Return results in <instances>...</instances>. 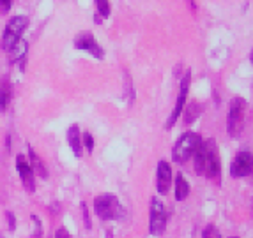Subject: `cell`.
Segmentation results:
<instances>
[{
	"label": "cell",
	"mask_w": 253,
	"mask_h": 238,
	"mask_svg": "<svg viewBox=\"0 0 253 238\" xmlns=\"http://www.w3.org/2000/svg\"><path fill=\"white\" fill-rule=\"evenodd\" d=\"M11 99H13V85L9 79H4L2 85H0V109L5 111L11 104Z\"/></svg>",
	"instance_id": "obj_15"
},
{
	"label": "cell",
	"mask_w": 253,
	"mask_h": 238,
	"mask_svg": "<svg viewBox=\"0 0 253 238\" xmlns=\"http://www.w3.org/2000/svg\"><path fill=\"white\" fill-rule=\"evenodd\" d=\"M27 55H29V42L21 39L16 46H13L9 50V59H11V64H20V69L25 67V60Z\"/></svg>",
	"instance_id": "obj_13"
},
{
	"label": "cell",
	"mask_w": 253,
	"mask_h": 238,
	"mask_svg": "<svg viewBox=\"0 0 253 238\" xmlns=\"http://www.w3.org/2000/svg\"><path fill=\"white\" fill-rule=\"evenodd\" d=\"M68 143H69V148H71L73 154H75L76 157H82V155H84V146H82V133H80V127H78V124H73V126L68 129Z\"/></svg>",
	"instance_id": "obj_12"
},
{
	"label": "cell",
	"mask_w": 253,
	"mask_h": 238,
	"mask_svg": "<svg viewBox=\"0 0 253 238\" xmlns=\"http://www.w3.org/2000/svg\"><path fill=\"white\" fill-rule=\"evenodd\" d=\"M200 111H202V109L199 108V104H197V102H188V104L184 106V109H182V115H184V124H186V126L193 124V122L197 120V117L200 115ZM182 115H181V117H182Z\"/></svg>",
	"instance_id": "obj_17"
},
{
	"label": "cell",
	"mask_w": 253,
	"mask_h": 238,
	"mask_svg": "<svg viewBox=\"0 0 253 238\" xmlns=\"http://www.w3.org/2000/svg\"><path fill=\"white\" fill-rule=\"evenodd\" d=\"M29 159H30L29 164H30V168H32L34 175H39L41 178H46V176H48L46 166H44V163H42L41 157L36 154V150L32 148V146H29Z\"/></svg>",
	"instance_id": "obj_14"
},
{
	"label": "cell",
	"mask_w": 253,
	"mask_h": 238,
	"mask_svg": "<svg viewBox=\"0 0 253 238\" xmlns=\"http://www.w3.org/2000/svg\"><path fill=\"white\" fill-rule=\"evenodd\" d=\"M5 215H7L9 230L14 231V230H16V217H14V213H13V212H7V213H5Z\"/></svg>",
	"instance_id": "obj_23"
},
{
	"label": "cell",
	"mask_w": 253,
	"mask_h": 238,
	"mask_svg": "<svg viewBox=\"0 0 253 238\" xmlns=\"http://www.w3.org/2000/svg\"><path fill=\"white\" fill-rule=\"evenodd\" d=\"M195 161V171L197 175L207 176L209 180L219 184V176H221V161H219L218 145L214 139H206L199 146V150L193 155Z\"/></svg>",
	"instance_id": "obj_1"
},
{
	"label": "cell",
	"mask_w": 253,
	"mask_h": 238,
	"mask_svg": "<svg viewBox=\"0 0 253 238\" xmlns=\"http://www.w3.org/2000/svg\"><path fill=\"white\" fill-rule=\"evenodd\" d=\"M55 238H69V231L64 226H60L59 230L55 231Z\"/></svg>",
	"instance_id": "obj_24"
},
{
	"label": "cell",
	"mask_w": 253,
	"mask_h": 238,
	"mask_svg": "<svg viewBox=\"0 0 253 238\" xmlns=\"http://www.w3.org/2000/svg\"><path fill=\"white\" fill-rule=\"evenodd\" d=\"M167 221H169V215H167L165 205L158 198H152L151 215H149V231H151L152 237H161V235L165 233V230H167Z\"/></svg>",
	"instance_id": "obj_7"
},
{
	"label": "cell",
	"mask_w": 253,
	"mask_h": 238,
	"mask_svg": "<svg viewBox=\"0 0 253 238\" xmlns=\"http://www.w3.org/2000/svg\"><path fill=\"white\" fill-rule=\"evenodd\" d=\"M204 139L200 138V134L191 133V131H186L184 134L179 136V139L175 141L172 148V159L177 164L188 163L190 159H193L195 152L199 150V146L202 145Z\"/></svg>",
	"instance_id": "obj_2"
},
{
	"label": "cell",
	"mask_w": 253,
	"mask_h": 238,
	"mask_svg": "<svg viewBox=\"0 0 253 238\" xmlns=\"http://www.w3.org/2000/svg\"><path fill=\"white\" fill-rule=\"evenodd\" d=\"M34 238H41V237H38V235H36V237H34Z\"/></svg>",
	"instance_id": "obj_25"
},
{
	"label": "cell",
	"mask_w": 253,
	"mask_h": 238,
	"mask_svg": "<svg viewBox=\"0 0 253 238\" xmlns=\"http://www.w3.org/2000/svg\"><path fill=\"white\" fill-rule=\"evenodd\" d=\"M94 210H96V215L99 217V221H115L124 213L119 198L115 194H110V192H103V194L96 196Z\"/></svg>",
	"instance_id": "obj_3"
},
{
	"label": "cell",
	"mask_w": 253,
	"mask_h": 238,
	"mask_svg": "<svg viewBox=\"0 0 253 238\" xmlns=\"http://www.w3.org/2000/svg\"><path fill=\"white\" fill-rule=\"evenodd\" d=\"M11 7H13V2H11V0H0V11H2L4 14L9 13Z\"/></svg>",
	"instance_id": "obj_22"
},
{
	"label": "cell",
	"mask_w": 253,
	"mask_h": 238,
	"mask_svg": "<svg viewBox=\"0 0 253 238\" xmlns=\"http://www.w3.org/2000/svg\"><path fill=\"white\" fill-rule=\"evenodd\" d=\"M232 238H237V237H232Z\"/></svg>",
	"instance_id": "obj_26"
},
{
	"label": "cell",
	"mask_w": 253,
	"mask_h": 238,
	"mask_svg": "<svg viewBox=\"0 0 253 238\" xmlns=\"http://www.w3.org/2000/svg\"><path fill=\"white\" fill-rule=\"evenodd\" d=\"M16 170L20 173L21 184L25 187L27 192H34L36 191V175L32 171V168L29 164V159L25 155H18L16 157Z\"/></svg>",
	"instance_id": "obj_10"
},
{
	"label": "cell",
	"mask_w": 253,
	"mask_h": 238,
	"mask_svg": "<svg viewBox=\"0 0 253 238\" xmlns=\"http://www.w3.org/2000/svg\"><path fill=\"white\" fill-rule=\"evenodd\" d=\"M172 166L167 161H160L156 170V189L160 194H169L170 185H172Z\"/></svg>",
	"instance_id": "obj_11"
},
{
	"label": "cell",
	"mask_w": 253,
	"mask_h": 238,
	"mask_svg": "<svg viewBox=\"0 0 253 238\" xmlns=\"http://www.w3.org/2000/svg\"><path fill=\"white\" fill-rule=\"evenodd\" d=\"M190 85H191V71L188 69L181 79V87H179V96H177V101H175V108H173V111L170 113V117L165 122V129H172V127L177 124L179 117L182 115V109H184V106H186V101H188Z\"/></svg>",
	"instance_id": "obj_6"
},
{
	"label": "cell",
	"mask_w": 253,
	"mask_h": 238,
	"mask_svg": "<svg viewBox=\"0 0 253 238\" xmlns=\"http://www.w3.org/2000/svg\"><path fill=\"white\" fill-rule=\"evenodd\" d=\"M75 48L76 50H82V51H87L89 55H92L94 59L101 60L105 57V51L103 48L99 46V42L96 41L90 32H80L78 35L75 37Z\"/></svg>",
	"instance_id": "obj_9"
},
{
	"label": "cell",
	"mask_w": 253,
	"mask_h": 238,
	"mask_svg": "<svg viewBox=\"0 0 253 238\" xmlns=\"http://www.w3.org/2000/svg\"><path fill=\"white\" fill-rule=\"evenodd\" d=\"M96 9H97V16L101 14V18H108L110 13H112L108 0H96Z\"/></svg>",
	"instance_id": "obj_18"
},
{
	"label": "cell",
	"mask_w": 253,
	"mask_h": 238,
	"mask_svg": "<svg viewBox=\"0 0 253 238\" xmlns=\"http://www.w3.org/2000/svg\"><path fill=\"white\" fill-rule=\"evenodd\" d=\"M245 118H246V101L243 97H234L230 101L227 118V131L232 138H239L245 129Z\"/></svg>",
	"instance_id": "obj_4"
},
{
	"label": "cell",
	"mask_w": 253,
	"mask_h": 238,
	"mask_svg": "<svg viewBox=\"0 0 253 238\" xmlns=\"http://www.w3.org/2000/svg\"><path fill=\"white\" fill-rule=\"evenodd\" d=\"M82 146L87 148V154H92L94 152V138L90 133H84L82 134Z\"/></svg>",
	"instance_id": "obj_20"
},
{
	"label": "cell",
	"mask_w": 253,
	"mask_h": 238,
	"mask_svg": "<svg viewBox=\"0 0 253 238\" xmlns=\"http://www.w3.org/2000/svg\"><path fill=\"white\" fill-rule=\"evenodd\" d=\"M82 213H84V222H85V226H87V230H90L92 222H90L89 208H87V205H85V203H82Z\"/></svg>",
	"instance_id": "obj_21"
},
{
	"label": "cell",
	"mask_w": 253,
	"mask_h": 238,
	"mask_svg": "<svg viewBox=\"0 0 253 238\" xmlns=\"http://www.w3.org/2000/svg\"><path fill=\"white\" fill-rule=\"evenodd\" d=\"M202 238H221V233L214 224H207L202 231Z\"/></svg>",
	"instance_id": "obj_19"
},
{
	"label": "cell",
	"mask_w": 253,
	"mask_h": 238,
	"mask_svg": "<svg viewBox=\"0 0 253 238\" xmlns=\"http://www.w3.org/2000/svg\"><path fill=\"white\" fill-rule=\"evenodd\" d=\"M253 171V155L250 150H243L236 154L232 164H230V175L234 178H245Z\"/></svg>",
	"instance_id": "obj_8"
},
{
	"label": "cell",
	"mask_w": 253,
	"mask_h": 238,
	"mask_svg": "<svg viewBox=\"0 0 253 238\" xmlns=\"http://www.w3.org/2000/svg\"><path fill=\"white\" fill-rule=\"evenodd\" d=\"M190 196V182L184 178L182 173H177L175 175V200L182 201Z\"/></svg>",
	"instance_id": "obj_16"
},
{
	"label": "cell",
	"mask_w": 253,
	"mask_h": 238,
	"mask_svg": "<svg viewBox=\"0 0 253 238\" xmlns=\"http://www.w3.org/2000/svg\"><path fill=\"white\" fill-rule=\"evenodd\" d=\"M27 27H29V18L23 16V14L11 18L7 21V25H5L4 37H2V48L5 51H9L13 46H16L18 42L21 41V35H23Z\"/></svg>",
	"instance_id": "obj_5"
}]
</instances>
